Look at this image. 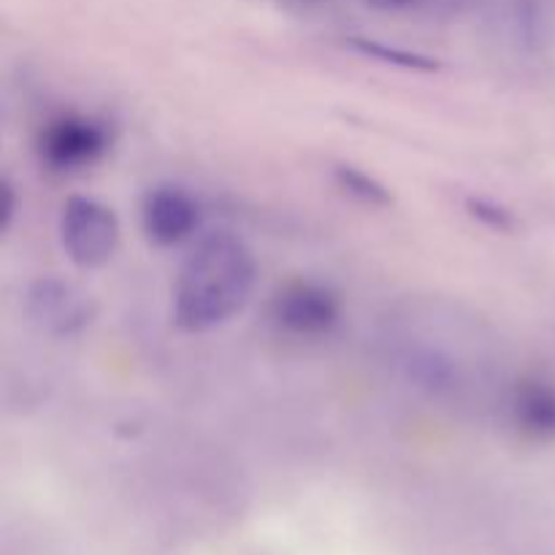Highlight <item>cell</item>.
Segmentation results:
<instances>
[{
    "label": "cell",
    "instance_id": "1",
    "mask_svg": "<svg viewBox=\"0 0 555 555\" xmlns=\"http://www.w3.org/2000/svg\"><path fill=\"white\" fill-rule=\"evenodd\" d=\"M477 323L453 307L410 301L388 314L383 345L388 361L415 388L439 399H459L488 369Z\"/></svg>",
    "mask_w": 555,
    "mask_h": 555
},
{
    "label": "cell",
    "instance_id": "2",
    "mask_svg": "<svg viewBox=\"0 0 555 555\" xmlns=\"http://www.w3.org/2000/svg\"><path fill=\"white\" fill-rule=\"evenodd\" d=\"M255 282L258 260L249 244L231 231L206 233L184 255L173 280V325L188 334L225 325L247 307Z\"/></svg>",
    "mask_w": 555,
    "mask_h": 555
},
{
    "label": "cell",
    "instance_id": "3",
    "mask_svg": "<svg viewBox=\"0 0 555 555\" xmlns=\"http://www.w3.org/2000/svg\"><path fill=\"white\" fill-rule=\"evenodd\" d=\"M60 244L79 269H101L117 255L122 228L112 206L90 195H70L60 211Z\"/></svg>",
    "mask_w": 555,
    "mask_h": 555
},
{
    "label": "cell",
    "instance_id": "4",
    "mask_svg": "<svg viewBox=\"0 0 555 555\" xmlns=\"http://www.w3.org/2000/svg\"><path fill=\"white\" fill-rule=\"evenodd\" d=\"M112 141L114 135L106 119L65 112L43 125L36 150L47 168L57 173H74L101 163L112 150Z\"/></svg>",
    "mask_w": 555,
    "mask_h": 555
},
{
    "label": "cell",
    "instance_id": "5",
    "mask_svg": "<svg viewBox=\"0 0 555 555\" xmlns=\"http://www.w3.org/2000/svg\"><path fill=\"white\" fill-rule=\"evenodd\" d=\"M269 318L298 339H323L341 323V298L325 282L291 280L271 296Z\"/></svg>",
    "mask_w": 555,
    "mask_h": 555
},
{
    "label": "cell",
    "instance_id": "6",
    "mask_svg": "<svg viewBox=\"0 0 555 555\" xmlns=\"http://www.w3.org/2000/svg\"><path fill=\"white\" fill-rule=\"evenodd\" d=\"M25 307L38 328L47 331L49 336H60V339H68V336L90 328L98 312L90 293L54 274L38 276L27 285Z\"/></svg>",
    "mask_w": 555,
    "mask_h": 555
},
{
    "label": "cell",
    "instance_id": "7",
    "mask_svg": "<svg viewBox=\"0 0 555 555\" xmlns=\"http://www.w3.org/2000/svg\"><path fill=\"white\" fill-rule=\"evenodd\" d=\"M201 225V204L177 184L152 188L141 201V228L157 247H177L188 242Z\"/></svg>",
    "mask_w": 555,
    "mask_h": 555
},
{
    "label": "cell",
    "instance_id": "8",
    "mask_svg": "<svg viewBox=\"0 0 555 555\" xmlns=\"http://www.w3.org/2000/svg\"><path fill=\"white\" fill-rule=\"evenodd\" d=\"M509 421L534 442H555V383L524 377L507 396Z\"/></svg>",
    "mask_w": 555,
    "mask_h": 555
},
{
    "label": "cell",
    "instance_id": "9",
    "mask_svg": "<svg viewBox=\"0 0 555 555\" xmlns=\"http://www.w3.org/2000/svg\"><path fill=\"white\" fill-rule=\"evenodd\" d=\"M334 182L341 193L350 195L358 204L369 206V209H385V206L393 204V193L388 190V184H383L374 173L363 171V168L350 166V163H339L334 168Z\"/></svg>",
    "mask_w": 555,
    "mask_h": 555
},
{
    "label": "cell",
    "instance_id": "10",
    "mask_svg": "<svg viewBox=\"0 0 555 555\" xmlns=\"http://www.w3.org/2000/svg\"><path fill=\"white\" fill-rule=\"evenodd\" d=\"M350 43L358 49V52L366 54V57L383 60V63L399 65V68H406V70H426V74H431V70H439L437 60L426 57V54H421V52H410V49L388 47V43L372 41V38H352Z\"/></svg>",
    "mask_w": 555,
    "mask_h": 555
},
{
    "label": "cell",
    "instance_id": "11",
    "mask_svg": "<svg viewBox=\"0 0 555 555\" xmlns=\"http://www.w3.org/2000/svg\"><path fill=\"white\" fill-rule=\"evenodd\" d=\"M466 211H469L477 222H482L486 228H491V231L509 233L515 228L513 211L491 198H469L466 201Z\"/></svg>",
    "mask_w": 555,
    "mask_h": 555
},
{
    "label": "cell",
    "instance_id": "12",
    "mask_svg": "<svg viewBox=\"0 0 555 555\" xmlns=\"http://www.w3.org/2000/svg\"><path fill=\"white\" fill-rule=\"evenodd\" d=\"M0 195H3V206H0V209H3V220H0V228L9 231L11 217H14V209H16V201H14V188H11L5 179H3V188H0Z\"/></svg>",
    "mask_w": 555,
    "mask_h": 555
},
{
    "label": "cell",
    "instance_id": "13",
    "mask_svg": "<svg viewBox=\"0 0 555 555\" xmlns=\"http://www.w3.org/2000/svg\"><path fill=\"white\" fill-rule=\"evenodd\" d=\"M361 3L374 5V9H406V5H415L421 0H361Z\"/></svg>",
    "mask_w": 555,
    "mask_h": 555
},
{
    "label": "cell",
    "instance_id": "14",
    "mask_svg": "<svg viewBox=\"0 0 555 555\" xmlns=\"http://www.w3.org/2000/svg\"><path fill=\"white\" fill-rule=\"evenodd\" d=\"M291 3H304V5H309V3H318V0H291Z\"/></svg>",
    "mask_w": 555,
    "mask_h": 555
}]
</instances>
